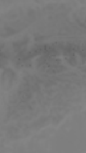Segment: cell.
Masks as SVG:
<instances>
[{"label": "cell", "instance_id": "obj_3", "mask_svg": "<svg viewBox=\"0 0 86 153\" xmlns=\"http://www.w3.org/2000/svg\"><path fill=\"white\" fill-rule=\"evenodd\" d=\"M5 47V44L2 42H0V51H2V50Z\"/></svg>", "mask_w": 86, "mask_h": 153}, {"label": "cell", "instance_id": "obj_2", "mask_svg": "<svg viewBox=\"0 0 86 153\" xmlns=\"http://www.w3.org/2000/svg\"><path fill=\"white\" fill-rule=\"evenodd\" d=\"M29 42V37H24L22 40L18 41L13 42V47L15 52L18 53L24 52L26 51L27 45Z\"/></svg>", "mask_w": 86, "mask_h": 153}, {"label": "cell", "instance_id": "obj_1", "mask_svg": "<svg viewBox=\"0 0 86 153\" xmlns=\"http://www.w3.org/2000/svg\"><path fill=\"white\" fill-rule=\"evenodd\" d=\"M15 78V72L10 68H5L1 76V84L5 90H9L13 85Z\"/></svg>", "mask_w": 86, "mask_h": 153}]
</instances>
